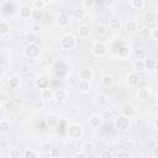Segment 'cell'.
Listing matches in <instances>:
<instances>
[{
	"instance_id": "51",
	"label": "cell",
	"mask_w": 158,
	"mask_h": 158,
	"mask_svg": "<svg viewBox=\"0 0 158 158\" xmlns=\"http://www.w3.org/2000/svg\"><path fill=\"white\" fill-rule=\"evenodd\" d=\"M152 38H154V40L158 41V27L152 28Z\"/></svg>"
},
{
	"instance_id": "22",
	"label": "cell",
	"mask_w": 158,
	"mask_h": 158,
	"mask_svg": "<svg viewBox=\"0 0 158 158\" xmlns=\"http://www.w3.org/2000/svg\"><path fill=\"white\" fill-rule=\"evenodd\" d=\"M1 110L5 114H11L15 110V102L12 100H7L5 102H1Z\"/></svg>"
},
{
	"instance_id": "43",
	"label": "cell",
	"mask_w": 158,
	"mask_h": 158,
	"mask_svg": "<svg viewBox=\"0 0 158 158\" xmlns=\"http://www.w3.org/2000/svg\"><path fill=\"white\" fill-rule=\"evenodd\" d=\"M32 6H33V9H41V10H43L47 5L44 4L43 0H33L32 1Z\"/></svg>"
},
{
	"instance_id": "34",
	"label": "cell",
	"mask_w": 158,
	"mask_h": 158,
	"mask_svg": "<svg viewBox=\"0 0 158 158\" xmlns=\"http://www.w3.org/2000/svg\"><path fill=\"white\" fill-rule=\"evenodd\" d=\"M112 83H114V78H112V75H110V74H106V75H104V77L101 78V84H102L104 86H106V88L111 86Z\"/></svg>"
},
{
	"instance_id": "17",
	"label": "cell",
	"mask_w": 158,
	"mask_h": 158,
	"mask_svg": "<svg viewBox=\"0 0 158 158\" xmlns=\"http://www.w3.org/2000/svg\"><path fill=\"white\" fill-rule=\"evenodd\" d=\"M41 99L43 101H51L54 99V90H52L51 88H46L41 90Z\"/></svg>"
},
{
	"instance_id": "46",
	"label": "cell",
	"mask_w": 158,
	"mask_h": 158,
	"mask_svg": "<svg viewBox=\"0 0 158 158\" xmlns=\"http://www.w3.org/2000/svg\"><path fill=\"white\" fill-rule=\"evenodd\" d=\"M81 4H83V7L91 9L95 5V0H81Z\"/></svg>"
},
{
	"instance_id": "48",
	"label": "cell",
	"mask_w": 158,
	"mask_h": 158,
	"mask_svg": "<svg viewBox=\"0 0 158 158\" xmlns=\"http://www.w3.org/2000/svg\"><path fill=\"white\" fill-rule=\"evenodd\" d=\"M7 100H10V96L7 95V93H5L4 90H1L0 91V102H5Z\"/></svg>"
},
{
	"instance_id": "36",
	"label": "cell",
	"mask_w": 158,
	"mask_h": 158,
	"mask_svg": "<svg viewBox=\"0 0 158 158\" xmlns=\"http://www.w3.org/2000/svg\"><path fill=\"white\" fill-rule=\"evenodd\" d=\"M23 157H25V158H38V157H40V153H38L37 151H35V149L27 148V149L23 152Z\"/></svg>"
},
{
	"instance_id": "26",
	"label": "cell",
	"mask_w": 158,
	"mask_h": 158,
	"mask_svg": "<svg viewBox=\"0 0 158 158\" xmlns=\"http://www.w3.org/2000/svg\"><path fill=\"white\" fill-rule=\"evenodd\" d=\"M156 19H157V14L153 12V11H146L144 15H143V21L146 23H148V25L149 23H153L156 21Z\"/></svg>"
},
{
	"instance_id": "4",
	"label": "cell",
	"mask_w": 158,
	"mask_h": 158,
	"mask_svg": "<svg viewBox=\"0 0 158 158\" xmlns=\"http://www.w3.org/2000/svg\"><path fill=\"white\" fill-rule=\"evenodd\" d=\"M23 54L26 58L28 59H37L41 56V48L36 44V43H31L27 44L26 48L23 49Z\"/></svg>"
},
{
	"instance_id": "57",
	"label": "cell",
	"mask_w": 158,
	"mask_h": 158,
	"mask_svg": "<svg viewBox=\"0 0 158 158\" xmlns=\"http://www.w3.org/2000/svg\"><path fill=\"white\" fill-rule=\"evenodd\" d=\"M156 14L158 15V5H157V7H156Z\"/></svg>"
},
{
	"instance_id": "33",
	"label": "cell",
	"mask_w": 158,
	"mask_h": 158,
	"mask_svg": "<svg viewBox=\"0 0 158 158\" xmlns=\"http://www.w3.org/2000/svg\"><path fill=\"white\" fill-rule=\"evenodd\" d=\"M10 131V121H7L6 118L0 120V133H7Z\"/></svg>"
},
{
	"instance_id": "20",
	"label": "cell",
	"mask_w": 158,
	"mask_h": 158,
	"mask_svg": "<svg viewBox=\"0 0 158 158\" xmlns=\"http://www.w3.org/2000/svg\"><path fill=\"white\" fill-rule=\"evenodd\" d=\"M96 104H98L99 107H102V109L107 107L109 106V98H107V95L102 94V93L99 94L98 98H96Z\"/></svg>"
},
{
	"instance_id": "13",
	"label": "cell",
	"mask_w": 158,
	"mask_h": 158,
	"mask_svg": "<svg viewBox=\"0 0 158 158\" xmlns=\"http://www.w3.org/2000/svg\"><path fill=\"white\" fill-rule=\"evenodd\" d=\"M127 83L130 86H137L139 83H141V77H139V73L137 72H132L127 75Z\"/></svg>"
},
{
	"instance_id": "58",
	"label": "cell",
	"mask_w": 158,
	"mask_h": 158,
	"mask_svg": "<svg viewBox=\"0 0 158 158\" xmlns=\"http://www.w3.org/2000/svg\"><path fill=\"white\" fill-rule=\"evenodd\" d=\"M157 100H158V93H157Z\"/></svg>"
},
{
	"instance_id": "37",
	"label": "cell",
	"mask_w": 158,
	"mask_h": 158,
	"mask_svg": "<svg viewBox=\"0 0 158 158\" xmlns=\"http://www.w3.org/2000/svg\"><path fill=\"white\" fill-rule=\"evenodd\" d=\"M107 31H109V25H98L96 26V33L99 35V36H104V35H106L107 33Z\"/></svg>"
},
{
	"instance_id": "28",
	"label": "cell",
	"mask_w": 158,
	"mask_h": 158,
	"mask_svg": "<svg viewBox=\"0 0 158 158\" xmlns=\"http://www.w3.org/2000/svg\"><path fill=\"white\" fill-rule=\"evenodd\" d=\"M139 36L144 40H148L149 37H152V28H149L148 26H142L139 28Z\"/></svg>"
},
{
	"instance_id": "30",
	"label": "cell",
	"mask_w": 158,
	"mask_h": 158,
	"mask_svg": "<svg viewBox=\"0 0 158 158\" xmlns=\"http://www.w3.org/2000/svg\"><path fill=\"white\" fill-rule=\"evenodd\" d=\"M125 30L127 32H135L137 30V22L135 20H127L125 22Z\"/></svg>"
},
{
	"instance_id": "7",
	"label": "cell",
	"mask_w": 158,
	"mask_h": 158,
	"mask_svg": "<svg viewBox=\"0 0 158 158\" xmlns=\"http://www.w3.org/2000/svg\"><path fill=\"white\" fill-rule=\"evenodd\" d=\"M44 120H46V123H47L51 128L57 127V126L59 125V122H60L59 116H58L57 114H54V112H49V114H47Z\"/></svg>"
},
{
	"instance_id": "31",
	"label": "cell",
	"mask_w": 158,
	"mask_h": 158,
	"mask_svg": "<svg viewBox=\"0 0 158 158\" xmlns=\"http://www.w3.org/2000/svg\"><path fill=\"white\" fill-rule=\"evenodd\" d=\"M43 16H44V11L43 10H41V9H33L32 10V16H31L32 20L40 21V20L43 19Z\"/></svg>"
},
{
	"instance_id": "29",
	"label": "cell",
	"mask_w": 158,
	"mask_h": 158,
	"mask_svg": "<svg viewBox=\"0 0 158 158\" xmlns=\"http://www.w3.org/2000/svg\"><path fill=\"white\" fill-rule=\"evenodd\" d=\"M156 67H157V62L153 58H146L144 59V68H146V70L152 72V70L156 69Z\"/></svg>"
},
{
	"instance_id": "3",
	"label": "cell",
	"mask_w": 158,
	"mask_h": 158,
	"mask_svg": "<svg viewBox=\"0 0 158 158\" xmlns=\"http://www.w3.org/2000/svg\"><path fill=\"white\" fill-rule=\"evenodd\" d=\"M59 44L62 47V49L64 51H70L77 46V37L73 33H64L60 37Z\"/></svg>"
},
{
	"instance_id": "53",
	"label": "cell",
	"mask_w": 158,
	"mask_h": 158,
	"mask_svg": "<svg viewBox=\"0 0 158 158\" xmlns=\"http://www.w3.org/2000/svg\"><path fill=\"white\" fill-rule=\"evenodd\" d=\"M0 69H1V74H0V78L2 79V78H4V75H5V67H4V65H1V68H0Z\"/></svg>"
},
{
	"instance_id": "39",
	"label": "cell",
	"mask_w": 158,
	"mask_h": 158,
	"mask_svg": "<svg viewBox=\"0 0 158 158\" xmlns=\"http://www.w3.org/2000/svg\"><path fill=\"white\" fill-rule=\"evenodd\" d=\"M52 148H53V146L51 144V142H43L41 144V149H42V152L44 154H49L51 151H52Z\"/></svg>"
},
{
	"instance_id": "6",
	"label": "cell",
	"mask_w": 158,
	"mask_h": 158,
	"mask_svg": "<svg viewBox=\"0 0 158 158\" xmlns=\"http://www.w3.org/2000/svg\"><path fill=\"white\" fill-rule=\"evenodd\" d=\"M69 22H70V19H69L68 14H65V12H59V14L57 15V17H56V23H57V26L60 27V28L67 27V26L69 25Z\"/></svg>"
},
{
	"instance_id": "35",
	"label": "cell",
	"mask_w": 158,
	"mask_h": 158,
	"mask_svg": "<svg viewBox=\"0 0 158 158\" xmlns=\"http://www.w3.org/2000/svg\"><path fill=\"white\" fill-rule=\"evenodd\" d=\"M25 41H26L28 44L36 43V42H37V35H36L35 32H27V33L25 35Z\"/></svg>"
},
{
	"instance_id": "27",
	"label": "cell",
	"mask_w": 158,
	"mask_h": 158,
	"mask_svg": "<svg viewBox=\"0 0 158 158\" xmlns=\"http://www.w3.org/2000/svg\"><path fill=\"white\" fill-rule=\"evenodd\" d=\"M94 149H95V144H94L91 141H85V142H83V144H81V151H84L86 154L93 153Z\"/></svg>"
},
{
	"instance_id": "44",
	"label": "cell",
	"mask_w": 158,
	"mask_h": 158,
	"mask_svg": "<svg viewBox=\"0 0 158 158\" xmlns=\"http://www.w3.org/2000/svg\"><path fill=\"white\" fill-rule=\"evenodd\" d=\"M116 157H118V158H128V157H131V153L128 152V149L122 148L116 153Z\"/></svg>"
},
{
	"instance_id": "9",
	"label": "cell",
	"mask_w": 158,
	"mask_h": 158,
	"mask_svg": "<svg viewBox=\"0 0 158 158\" xmlns=\"http://www.w3.org/2000/svg\"><path fill=\"white\" fill-rule=\"evenodd\" d=\"M35 85L38 88V89H46V88H49V85H51V80H49V78L47 77V75H40V77H37L36 78V80H35Z\"/></svg>"
},
{
	"instance_id": "18",
	"label": "cell",
	"mask_w": 158,
	"mask_h": 158,
	"mask_svg": "<svg viewBox=\"0 0 158 158\" xmlns=\"http://www.w3.org/2000/svg\"><path fill=\"white\" fill-rule=\"evenodd\" d=\"M117 56L121 59H126L131 56V47L130 46H121L117 51Z\"/></svg>"
},
{
	"instance_id": "40",
	"label": "cell",
	"mask_w": 158,
	"mask_h": 158,
	"mask_svg": "<svg viewBox=\"0 0 158 158\" xmlns=\"http://www.w3.org/2000/svg\"><path fill=\"white\" fill-rule=\"evenodd\" d=\"M101 116H102V118L104 120H107V118H114V111L111 110V109H104V111H102V114H101Z\"/></svg>"
},
{
	"instance_id": "38",
	"label": "cell",
	"mask_w": 158,
	"mask_h": 158,
	"mask_svg": "<svg viewBox=\"0 0 158 158\" xmlns=\"http://www.w3.org/2000/svg\"><path fill=\"white\" fill-rule=\"evenodd\" d=\"M9 157L10 158H20V157H23V153H21V151L19 148H11L9 152Z\"/></svg>"
},
{
	"instance_id": "45",
	"label": "cell",
	"mask_w": 158,
	"mask_h": 158,
	"mask_svg": "<svg viewBox=\"0 0 158 158\" xmlns=\"http://www.w3.org/2000/svg\"><path fill=\"white\" fill-rule=\"evenodd\" d=\"M99 156H100V158H111L114 156V153L111 151H109V149H102Z\"/></svg>"
},
{
	"instance_id": "1",
	"label": "cell",
	"mask_w": 158,
	"mask_h": 158,
	"mask_svg": "<svg viewBox=\"0 0 158 158\" xmlns=\"http://www.w3.org/2000/svg\"><path fill=\"white\" fill-rule=\"evenodd\" d=\"M84 135V128L79 123H70L67 127V137L72 141H78L83 137Z\"/></svg>"
},
{
	"instance_id": "42",
	"label": "cell",
	"mask_w": 158,
	"mask_h": 158,
	"mask_svg": "<svg viewBox=\"0 0 158 158\" xmlns=\"http://www.w3.org/2000/svg\"><path fill=\"white\" fill-rule=\"evenodd\" d=\"M49 156H51V157H53V158H60V157L63 156V153H62L60 148L53 147V148H52V151H51V153H49Z\"/></svg>"
},
{
	"instance_id": "19",
	"label": "cell",
	"mask_w": 158,
	"mask_h": 158,
	"mask_svg": "<svg viewBox=\"0 0 158 158\" xmlns=\"http://www.w3.org/2000/svg\"><path fill=\"white\" fill-rule=\"evenodd\" d=\"M149 95H151V91H149V89L146 88V86H142V88H139V89L137 90V98H138V100H141V101L147 100V99L149 98Z\"/></svg>"
},
{
	"instance_id": "2",
	"label": "cell",
	"mask_w": 158,
	"mask_h": 158,
	"mask_svg": "<svg viewBox=\"0 0 158 158\" xmlns=\"http://www.w3.org/2000/svg\"><path fill=\"white\" fill-rule=\"evenodd\" d=\"M114 126L117 131L120 132H127L131 128V121L130 117H126L125 115H118L116 117H114Z\"/></svg>"
},
{
	"instance_id": "12",
	"label": "cell",
	"mask_w": 158,
	"mask_h": 158,
	"mask_svg": "<svg viewBox=\"0 0 158 158\" xmlns=\"http://www.w3.org/2000/svg\"><path fill=\"white\" fill-rule=\"evenodd\" d=\"M67 99H68V91L65 89L59 88V89L54 90V99L53 100H56L57 102H64Z\"/></svg>"
},
{
	"instance_id": "15",
	"label": "cell",
	"mask_w": 158,
	"mask_h": 158,
	"mask_svg": "<svg viewBox=\"0 0 158 158\" xmlns=\"http://www.w3.org/2000/svg\"><path fill=\"white\" fill-rule=\"evenodd\" d=\"M121 114L122 115H125L126 117H133V116H136V114H137V110H136V107L133 106V105H131V104H126L122 109H121Z\"/></svg>"
},
{
	"instance_id": "21",
	"label": "cell",
	"mask_w": 158,
	"mask_h": 158,
	"mask_svg": "<svg viewBox=\"0 0 158 158\" xmlns=\"http://www.w3.org/2000/svg\"><path fill=\"white\" fill-rule=\"evenodd\" d=\"M10 23L6 20H1L0 21V36L1 37H6L10 33Z\"/></svg>"
},
{
	"instance_id": "49",
	"label": "cell",
	"mask_w": 158,
	"mask_h": 158,
	"mask_svg": "<svg viewBox=\"0 0 158 158\" xmlns=\"http://www.w3.org/2000/svg\"><path fill=\"white\" fill-rule=\"evenodd\" d=\"M33 106H35V109H36V110H42V109H43V106H44L43 100H42V99H41V100H36Z\"/></svg>"
},
{
	"instance_id": "41",
	"label": "cell",
	"mask_w": 158,
	"mask_h": 158,
	"mask_svg": "<svg viewBox=\"0 0 158 158\" xmlns=\"http://www.w3.org/2000/svg\"><path fill=\"white\" fill-rule=\"evenodd\" d=\"M131 6L133 9L139 10V9H142L144 6V0H131Z\"/></svg>"
},
{
	"instance_id": "56",
	"label": "cell",
	"mask_w": 158,
	"mask_h": 158,
	"mask_svg": "<svg viewBox=\"0 0 158 158\" xmlns=\"http://www.w3.org/2000/svg\"><path fill=\"white\" fill-rule=\"evenodd\" d=\"M63 0H53V2H62Z\"/></svg>"
},
{
	"instance_id": "54",
	"label": "cell",
	"mask_w": 158,
	"mask_h": 158,
	"mask_svg": "<svg viewBox=\"0 0 158 158\" xmlns=\"http://www.w3.org/2000/svg\"><path fill=\"white\" fill-rule=\"evenodd\" d=\"M153 126H154V128L158 130V116L154 118V121H153Z\"/></svg>"
},
{
	"instance_id": "10",
	"label": "cell",
	"mask_w": 158,
	"mask_h": 158,
	"mask_svg": "<svg viewBox=\"0 0 158 158\" xmlns=\"http://www.w3.org/2000/svg\"><path fill=\"white\" fill-rule=\"evenodd\" d=\"M102 121H104V118H102L101 115H99V114H93V115L89 117L88 123H89V126H90L91 128H98V127L101 126Z\"/></svg>"
},
{
	"instance_id": "32",
	"label": "cell",
	"mask_w": 158,
	"mask_h": 158,
	"mask_svg": "<svg viewBox=\"0 0 158 158\" xmlns=\"http://www.w3.org/2000/svg\"><path fill=\"white\" fill-rule=\"evenodd\" d=\"M133 70L137 72V73H142V72H144V70H146V68H144V60H142V59H137V60L133 63Z\"/></svg>"
},
{
	"instance_id": "47",
	"label": "cell",
	"mask_w": 158,
	"mask_h": 158,
	"mask_svg": "<svg viewBox=\"0 0 158 158\" xmlns=\"http://www.w3.org/2000/svg\"><path fill=\"white\" fill-rule=\"evenodd\" d=\"M133 146H135V142L132 139H126L125 142H122V148H125V149L133 148Z\"/></svg>"
},
{
	"instance_id": "14",
	"label": "cell",
	"mask_w": 158,
	"mask_h": 158,
	"mask_svg": "<svg viewBox=\"0 0 158 158\" xmlns=\"http://www.w3.org/2000/svg\"><path fill=\"white\" fill-rule=\"evenodd\" d=\"M78 89H79L80 93L88 94V93L91 90V83H90V80L79 79V81H78Z\"/></svg>"
},
{
	"instance_id": "8",
	"label": "cell",
	"mask_w": 158,
	"mask_h": 158,
	"mask_svg": "<svg viewBox=\"0 0 158 158\" xmlns=\"http://www.w3.org/2000/svg\"><path fill=\"white\" fill-rule=\"evenodd\" d=\"M79 79H85V80H91L94 78V70L90 67H83L78 72Z\"/></svg>"
},
{
	"instance_id": "50",
	"label": "cell",
	"mask_w": 158,
	"mask_h": 158,
	"mask_svg": "<svg viewBox=\"0 0 158 158\" xmlns=\"http://www.w3.org/2000/svg\"><path fill=\"white\" fill-rule=\"evenodd\" d=\"M152 156L154 158H158V144H156V146L152 147Z\"/></svg>"
},
{
	"instance_id": "25",
	"label": "cell",
	"mask_w": 158,
	"mask_h": 158,
	"mask_svg": "<svg viewBox=\"0 0 158 158\" xmlns=\"http://www.w3.org/2000/svg\"><path fill=\"white\" fill-rule=\"evenodd\" d=\"M84 17H85V10H84V7H78V9H74L73 10V19L74 20L81 21V20H84Z\"/></svg>"
},
{
	"instance_id": "16",
	"label": "cell",
	"mask_w": 158,
	"mask_h": 158,
	"mask_svg": "<svg viewBox=\"0 0 158 158\" xmlns=\"http://www.w3.org/2000/svg\"><path fill=\"white\" fill-rule=\"evenodd\" d=\"M91 35V27L89 25H80L78 27V36L80 38H88Z\"/></svg>"
},
{
	"instance_id": "55",
	"label": "cell",
	"mask_w": 158,
	"mask_h": 158,
	"mask_svg": "<svg viewBox=\"0 0 158 158\" xmlns=\"http://www.w3.org/2000/svg\"><path fill=\"white\" fill-rule=\"evenodd\" d=\"M43 1H44V4H46V5H49V4H51L53 0H43Z\"/></svg>"
},
{
	"instance_id": "24",
	"label": "cell",
	"mask_w": 158,
	"mask_h": 158,
	"mask_svg": "<svg viewBox=\"0 0 158 158\" xmlns=\"http://www.w3.org/2000/svg\"><path fill=\"white\" fill-rule=\"evenodd\" d=\"M121 27H122V21L120 20V19H111L110 21H109V28L110 30H112V31H118V30H121Z\"/></svg>"
},
{
	"instance_id": "11",
	"label": "cell",
	"mask_w": 158,
	"mask_h": 158,
	"mask_svg": "<svg viewBox=\"0 0 158 158\" xmlns=\"http://www.w3.org/2000/svg\"><path fill=\"white\" fill-rule=\"evenodd\" d=\"M32 7H30L28 5H21L19 9V16L22 20H27L32 16Z\"/></svg>"
},
{
	"instance_id": "23",
	"label": "cell",
	"mask_w": 158,
	"mask_h": 158,
	"mask_svg": "<svg viewBox=\"0 0 158 158\" xmlns=\"http://www.w3.org/2000/svg\"><path fill=\"white\" fill-rule=\"evenodd\" d=\"M20 84H21V79L19 75H11L7 80V85L11 89H17L20 86Z\"/></svg>"
},
{
	"instance_id": "5",
	"label": "cell",
	"mask_w": 158,
	"mask_h": 158,
	"mask_svg": "<svg viewBox=\"0 0 158 158\" xmlns=\"http://www.w3.org/2000/svg\"><path fill=\"white\" fill-rule=\"evenodd\" d=\"M91 53L96 58H101L107 53V46L104 42H95L91 47Z\"/></svg>"
},
{
	"instance_id": "52",
	"label": "cell",
	"mask_w": 158,
	"mask_h": 158,
	"mask_svg": "<svg viewBox=\"0 0 158 158\" xmlns=\"http://www.w3.org/2000/svg\"><path fill=\"white\" fill-rule=\"evenodd\" d=\"M74 156H75V157H85V156H88V154H86L84 151H81V152H79V153H75Z\"/></svg>"
}]
</instances>
